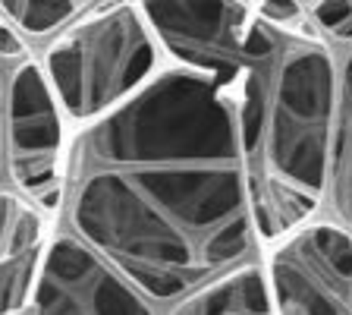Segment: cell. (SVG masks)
<instances>
[{
	"instance_id": "obj_1",
	"label": "cell",
	"mask_w": 352,
	"mask_h": 315,
	"mask_svg": "<svg viewBox=\"0 0 352 315\" xmlns=\"http://www.w3.org/2000/svg\"><path fill=\"white\" fill-rule=\"evenodd\" d=\"M57 227L157 306L264 258L233 101L170 63L110 117L73 132Z\"/></svg>"
},
{
	"instance_id": "obj_2",
	"label": "cell",
	"mask_w": 352,
	"mask_h": 315,
	"mask_svg": "<svg viewBox=\"0 0 352 315\" xmlns=\"http://www.w3.org/2000/svg\"><path fill=\"white\" fill-rule=\"evenodd\" d=\"M142 7L170 63L211 79L233 101L267 256L324 214L337 54L308 29L305 3L148 0Z\"/></svg>"
},
{
	"instance_id": "obj_3",
	"label": "cell",
	"mask_w": 352,
	"mask_h": 315,
	"mask_svg": "<svg viewBox=\"0 0 352 315\" xmlns=\"http://www.w3.org/2000/svg\"><path fill=\"white\" fill-rule=\"evenodd\" d=\"M69 132L110 117L170 66L142 3L91 0L85 16L35 51Z\"/></svg>"
},
{
	"instance_id": "obj_4",
	"label": "cell",
	"mask_w": 352,
	"mask_h": 315,
	"mask_svg": "<svg viewBox=\"0 0 352 315\" xmlns=\"http://www.w3.org/2000/svg\"><path fill=\"white\" fill-rule=\"evenodd\" d=\"M69 139L73 132L54 101L51 85L44 79L35 54H29L13 70L7 85L0 158L10 190L54 224L63 205Z\"/></svg>"
},
{
	"instance_id": "obj_5",
	"label": "cell",
	"mask_w": 352,
	"mask_h": 315,
	"mask_svg": "<svg viewBox=\"0 0 352 315\" xmlns=\"http://www.w3.org/2000/svg\"><path fill=\"white\" fill-rule=\"evenodd\" d=\"M22 315H164V306L101 252L54 224Z\"/></svg>"
},
{
	"instance_id": "obj_6",
	"label": "cell",
	"mask_w": 352,
	"mask_h": 315,
	"mask_svg": "<svg viewBox=\"0 0 352 315\" xmlns=\"http://www.w3.org/2000/svg\"><path fill=\"white\" fill-rule=\"evenodd\" d=\"M264 272L277 315H352V234L327 214L267 250Z\"/></svg>"
},
{
	"instance_id": "obj_7",
	"label": "cell",
	"mask_w": 352,
	"mask_h": 315,
	"mask_svg": "<svg viewBox=\"0 0 352 315\" xmlns=\"http://www.w3.org/2000/svg\"><path fill=\"white\" fill-rule=\"evenodd\" d=\"M164 315H277L264 258L198 284L164 306Z\"/></svg>"
},
{
	"instance_id": "obj_8",
	"label": "cell",
	"mask_w": 352,
	"mask_h": 315,
	"mask_svg": "<svg viewBox=\"0 0 352 315\" xmlns=\"http://www.w3.org/2000/svg\"><path fill=\"white\" fill-rule=\"evenodd\" d=\"M324 214L352 234V48L337 54V110L330 132Z\"/></svg>"
},
{
	"instance_id": "obj_9",
	"label": "cell",
	"mask_w": 352,
	"mask_h": 315,
	"mask_svg": "<svg viewBox=\"0 0 352 315\" xmlns=\"http://www.w3.org/2000/svg\"><path fill=\"white\" fill-rule=\"evenodd\" d=\"M88 7L91 3L82 0H0L3 19L13 26V32L32 54L66 32L79 16H85Z\"/></svg>"
},
{
	"instance_id": "obj_10",
	"label": "cell",
	"mask_w": 352,
	"mask_h": 315,
	"mask_svg": "<svg viewBox=\"0 0 352 315\" xmlns=\"http://www.w3.org/2000/svg\"><path fill=\"white\" fill-rule=\"evenodd\" d=\"M305 22L333 54L352 48V0L305 3Z\"/></svg>"
},
{
	"instance_id": "obj_11",
	"label": "cell",
	"mask_w": 352,
	"mask_h": 315,
	"mask_svg": "<svg viewBox=\"0 0 352 315\" xmlns=\"http://www.w3.org/2000/svg\"><path fill=\"white\" fill-rule=\"evenodd\" d=\"M41 250L25 252V256L10 258V262H0V315H22Z\"/></svg>"
},
{
	"instance_id": "obj_12",
	"label": "cell",
	"mask_w": 352,
	"mask_h": 315,
	"mask_svg": "<svg viewBox=\"0 0 352 315\" xmlns=\"http://www.w3.org/2000/svg\"><path fill=\"white\" fill-rule=\"evenodd\" d=\"M29 48L22 41L19 35L13 32L3 13H0V123H3V101H7V85H10V76L13 70L22 63V60L29 57ZM0 192H13L7 186V174H3V158H0Z\"/></svg>"
}]
</instances>
